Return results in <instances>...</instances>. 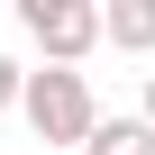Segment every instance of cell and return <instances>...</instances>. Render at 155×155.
Here are the masks:
<instances>
[{"mask_svg":"<svg viewBox=\"0 0 155 155\" xmlns=\"http://www.w3.org/2000/svg\"><path fill=\"white\" fill-rule=\"evenodd\" d=\"M101 46H119V55H155V0H119V9H101Z\"/></svg>","mask_w":155,"mask_h":155,"instance_id":"obj_3","label":"cell"},{"mask_svg":"<svg viewBox=\"0 0 155 155\" xmlns=\"http://www.w3.org/2000/svg\"><path fill=\"white\" fill-rule=\"evenodd\" d=\"M82 155H155V128L128 110V119H101L91 137H82Z\"/></svg>","mask_w":155,"mask_h":155,"instance_id":"obj_4","label":"cell"},{"mask_svg":"<svg viewBox=\"0 0 155 155\" xmlns=\"http://www.w3.org/2000/svg\"><path fill=\"white\" fill-rule=\"evenodd\" d=\"M18 82H28V64H18V55H0V110H18Z\"/></svg>","mask_w":155,"mask_h":155,"instance_id":"obj_5","label":"cell"},{"mask_svg":"<svg viewBox=\"0 0 155 155\" xmlns=\"http://www.w3.org/2000/svg\"><path fill=\"white\" fill-rule=\"evenodd\" d=\"M18 28H28V46H37L46 64H64V73H82V55L101 46V9H91V0H18Z\"/></svg>","mask_w":155,"mask_h":155,"instance_id":"obj_2","label":"cell"},{"mask_svg":"<svg viewBox=\"0 0 155 155\" xmlns=\"http://www.w3.org/2000/svg\"><path fill=\"white\" fill-rule=\"evenodd\" d=\"M18 119L46 137V146H82L101 128V101H91V73H64V64H37L18 82Z\"/></svg>","mask_w":155,"mask_h":155,"instance_id":"obj_1","label":"cell"},{"mask_svg":"<svg viewBox=\"0 0 155 155\" xmlns=\"http://www.w3.org/2000/svg\"><path fill=\"white\" fill-rule=\"evenodd\" d=\"M137 119H146V128H155V73H146V110H137Z\"/></svg>","mask_w":155,"mask_h":155,"instance_id":"obj_6","label":"cell"}]
</instances>
